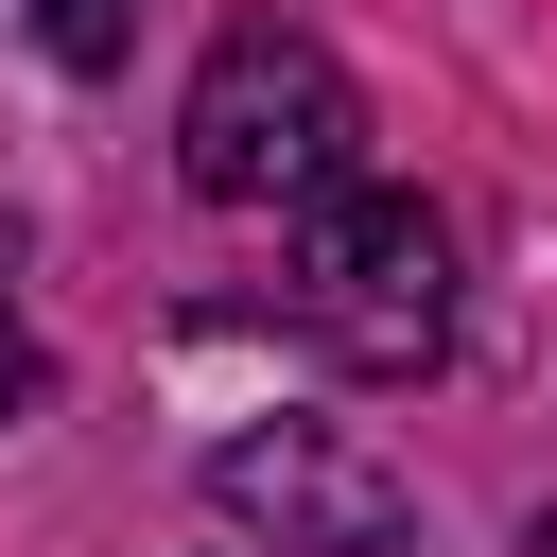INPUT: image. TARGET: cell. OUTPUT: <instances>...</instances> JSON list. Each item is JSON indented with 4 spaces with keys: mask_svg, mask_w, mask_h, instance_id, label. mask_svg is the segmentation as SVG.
<instances>
[{
    "mask_svg": "<svg viewBox=\"0 0 557 557\" xmlns=\"http://www.w3.org/2000/svg\"><path fill=\"white\" fill-rule=\"evenodd\" d=\"M174 174H191L209 209H313V191L366 174V87H348L313 35L244 17V35L191 70V104H174Z\"/></svg>",
    "mask_w": 557,
    "mask_h": 557,
    "instance_id": "1",
    "label": "cell"
},
{
    "mask_svg": "<svg viewBox=\"0 0 557 557\" xmlns=\"http://www.w3.org/2000/svg\"><path fill=\"white\" fill-rule=\"evenodd\" d=\"M296 331L331 366H366V383H418L453 348V226L418 191H383V174L313 191L296 209Z\"/></svg>",
    "mask_w": 557,
    "mask_h": 557,
    "instance_id": "2",
    "label": "cell"
},
{
    "mask_svg": "<svg viewBox=\"0 0 557 557\" xmlns=\"http://www.w3.org/2000/svg\"><path fill=\"white\" fill-rule=\"evenodd\" d=\"M209 505H226L244 540H278V557H400V540H418V487H400L383 453L313 435V418L209 435Z\"/></svg>",
    "mask_w": 557,
    "mask_h": 557,
    "instance_id": "3",
    "label": "cell"
},
{
    "mask_svg": "<svg viewBox=\"0 0 557 557\" xmlns=\"http://www.w3.org/2000/svg\"><path fill=\"white\" fill-rule=\"evenodd\" d=\"M17 17H35V52H52V70H87V87L139 52V0H17Z\"/></svg>",
    "mask_w": 557,
    "mask_h": 557,
    "instance_id": "4",
    "label": "cell"
},
{
    "mask_svg": "<svg viewBox=\"0 0 557 557\" xmlns=\"http://www.w3.org/2000/svg\"><path fill=\"white\" fill-rule=\"evenodd\" d=\"M35 400H52V348H35L17 313H0V418H35Z\"/></svg>",
    "mask_w": 557,
    "mask_h": 557,
    "instance_id": "5",
    "label": "cell"
},
{
    "mask_svg": "<svg viewBox=\"0 0 557 557\" xmlns=\"http://www.w3.org/2000/svg\"><path fill=\"white\" fill-rule=\"evenodd\" d=\"M522 557H557V505H540V540H522Z\"/></svg>",
    "mask_w": 557,
    "mask_h": 557,
    "instance_id": "6",
    "label": "cell"
}]
</instances>
